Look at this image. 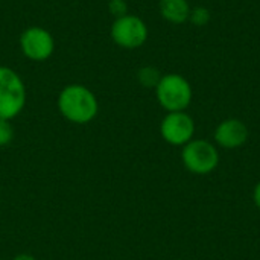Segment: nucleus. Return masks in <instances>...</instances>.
Listing matches in <instances>:
<instances>
[{"mask_svg":"<svg viewBox=\"0 0 260 260\" xmlns=\"http://www.w3.org/2000/svg\"><path fill=\"white\" fill-rule=\"evenodd\" d=\"M14 139V128L11 125V120L0 119V146H6Z\"/></svg>","mask_w":260,"mask_h":260,"instance_id":"obj_12","label":"nucleus"},{"mask_svg":"<svg viewBox=\"0 0 260 260\" xmlns=\"http://www.w3.org/2000/svg\"><path fill=\"white\" fill-rule=\"evenodd\" d=\"M108 9L111 11V14L117 18L122 17L125 14H128V5L125 0H110L108 2Z\"/></svg>","mask_w":260,"mask_h":260,"instance_id":"obj_13","label":"nucleus"},{"mask_svg":"<svg viewBox=\"0 0 260 260\" xmlns=\"http://www.w3.org/2000/svg\"><path fill=\"white\" fill-rule=\"evenodd\" d=\"M148 26L146 23L133 14H125L117 17L110 29L111 40L122 49H139L148 40Z\"/></svg>","mask_w":260,"mask_h":260,"instance_id":"obj_5","label":"nucleus"},{"mask_svg":"<svg viewBox=\"0 0 260 260\" xmlns=\"http://www.w3.org/2000/svg\"><path fill=\"white\" fill-rule=\"evenodd\" d=\"M155 96L161 108L168 113L172 111H186L192 102V85L189 81L178 73L163 75L160 82L155 87Z\"/></svg>","mask_w":260,"mask_h":260,"instance_id":"obj_3","label":"nucleus"},{"mask_svg":"<svg viewBox=\"0 0 260 260\" xmlns=\"http://www.w3.org/2000/svg\"><path fill=\"white\" fill-rule=\"evenodd\" d=\"M58 110L64 119L76 125L91 122L99 111L96 94L82 84L66 85L58 94Z\"/></svg>","mask_w":260,"mask_h":260,"instance_id":"obj_1","label":"nucleus"},{"mask_svg":"<svg viewBox=\"0 0 260 260\" xmlns=\"http://www.w3.org/2000/svg\"><path fill=\"white\" fill-rule=\"evenodd\" d=\"M158 9L161 17L172 24L186 23L192 11L187 0H160Z\"/></svg>","mask_w":260,"mask_h":260,"instance_id":"obj_9","label":"nucleus"},{"mask_svg":"<svg viewBox=\"0 0 260 260\" xmlns=\"http://www.w3.org/2000/svg\"><path fill=\"white\" fill-rule=\"evenodd\" d=\"M21 53L35 62H43L53 55L55 40L52 34L40 26H30L24 29L18 40Z\"/></svg>","mask_w":260,"mask_h":260,"instance_id":"obj_6","label":"nucleus"},{"mask_svg":"<svg viewBox=\"0 0 260 260\" xmlns=\"http://www.w3.org/2000/svg\"><path fill=\"white\" fill-rule=\"evenodd\" d=\"M12 260H37L34 256H30V254H18V256H15Z\"/></svg>","mask_w":260,"mask_h":260,"instance_id":"obj_15","label":"nucleus"},{"mask_svg":"<svg viewBox=\"0 0 260 260\" xmlns=\"http://www.w3.org/2000/svg\"><path fill=\"white\" fill-rule=\"evenodd\" d=\"M250 137L248 126L241 119H225L222 120L213 133V140L219 148L224 149H238L247 143Z\"/></svg>","mask_w":260,"mask_h":260,"instance_id":"obj_8","label":"nucleus"},{"mask_svg":"<svg viewBox=\"0 0 260 260\" xmlns=\"http://www.w3.org/2000/svg\"><path fill=\"white\" fill-rule=\"evenodd\" d=\"M181 161L184 168L195 175H207L219 165V152L216 145L204 139H192L183 146Z\"/></svg>","mask_w":260,"mask_h":260,"instance_id":"obj_4","label":"nucleus"},{"mask_svg":"<svg viewBox=\"0 0 260 260\" xmlns=\"http://www.w3.org/2000/svg\"><path fill=\"white\" fill-rule=\"evenodd\" d=\"M161 73L157 67L154 66H145L142 69H139L137 72V79L140 82V85L146 87V88H155L157 84L161 79Z\"/></svg>","mask_w":260,"mask_h":260,"instance_id":"obj_10","label":"nucleus"},{"mask_svg":"<svg viewBox=\"0 0 260 260\" xmlns=\"http://www.w3.org/2000/svg\"><path fill=\"white\" fill-rule=\"evenodd\" d=\"M163 140L172 146H184L195 136V122L186 111L168 113L160 123Z\"/></svg>","mask_w":260,"mask_h":260,"instance_id":"obj_7","label":"nucleus"},{"mask_svg":"<svg viewBox=\"0 0 260 260\" xmlns=\"http://www.w3.org/2000/svg\"><path fill=\"white\" fill-rule=\"evenodd\" d=\"M253 201H254V206L260 210V181L254 186V190H253Z\"/></svg>","mask_w":260,"mask_h":260,"instance_id":"obj_14","label":"nucleus"},{"mask_svg":"<svg viewBox=\"0 0 260 260\" xmlns=\"http://www.w3.org/2000/svg\"><path fill=\"white\" fill-rule=\"evenodd\" d=\"M210 18H212V14H210V11L206 6L193 8L190 11V15H189L190 23L195 24V26H206V24H209Z\"/></svg>","mask_w":260,"mask_h":260,"instance_id":"obj_11","label":"nucleus"},{"mask_svg":"<svg viewBox=\"0 0 260 260\" xmlns=\"http://www.w3.org/2000/svg\"><path fill=\"white\" fill-rule=\"evenodd\" d=\"M26 85L21 76L8 66H0V119L12 120L26 105Z\"/></svg>","mask_w":260,"mask_h":260,"instance_id":"obj_2","label":"nucleus"}]
</instances>
